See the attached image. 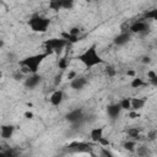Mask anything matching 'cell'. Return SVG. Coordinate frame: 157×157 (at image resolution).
<instances>
[{
  "mask_svg": "<svg viewBox=\"0 0 157 157\" xmlns=\"http://www.w3.org/2000/svg\"><path fill=\"white\" fill-rule=\"evenodd\" d=\"M142 63H144V64L151 63V58H150V56H144V58H142Z\"/></svg>",
  "mask_w": 157,
  "mask_h": 157,
  "instance_id": "cell-36",
  "label": "cell"
},
{
  "mask_svg": "<svg viewBox=\"0 0 157 157\" xmlns=\"http://www.w3.org/2000/svg\"><path fill=\"white\" fill-rule=\"evenodd\" d=\"M135 152L137 153L139 157H148V156L151 155V151H150L146 146H137Z\"/></svg>",
  "mask_w": 157,
  "mask_h": 157,
  "instance_id": "cell-16",
  "label": "cell"
},
{
  "mask_svg": "<svg viewBox=\"0 0 157 157\" xmlns=\"http://www.w3.org/2000/svg\"><path fill=\"white\" fill-rule=\"evenodd\" d=\"M67 65H69V63H67V60H66L65 58H61V59H59V61H58V66H59V69H61V70H65V69L67 67Z\"/></svg>",
  "mask_w": 157,
  "mask_h": 157,
  "instance_id": "cell-26",
  "label": "cell"
},
{
  "mask_svg": "<svg viewBox=\"0 0 157 157\" xmlns=\"http://www.w3.org/2000/svg\"><path fill=\"white\" fill-rule=\"evenodd\" d=\"M130 86H131L132 88H139V87H141V86H145V81H144L141 77H137V76H135V77L131 80V82H130Z\"/></svg>",
  "mask_w": 157,
  "mask_h": 157,
  "instance_id": "cell-20",
  "label": "cell"
},
{
  "mask_svg": "<svg viewBox=\"0 0 157 157\" xmlns=\"http://www.w3.org/2000/svg\"><path fill=\"white\" fill-rule=\"evenodd\" d=\"M61 38L66 39L70 44H71V43H76V42L80 40V37H74V36H71L69 32H61Z\"/></svg>",
  "mask_w": 157,
  "mask_h": 157,
  "instance_id": "cell-19",
  "label": "cell"
},
{
  "mask_svg": "<svg viewBox=\"0 0 157 157\" xmlns=\"http://www.w3.org/2000/svg\"><path fill=\"white\" fill-rule=\"evenodd\" d=\"M123 147L126 150V151H129V152H135L136 151V141L135 140H128V141H125L124 142V145H123Z\"/></svg>",
  "mask_w": 157,
  "mask_h": 157,
  "instance_id": "cell-18",
  "label": "cell"
},
{
  "mask_svg": "<svg viewBox=\"0 0 157 157\" xmlns=\"http://www.w3.org/2000/svg\"><path fill=\"white\" fill-rule=\"evenodd\" d=\"M148 31V26L145 21H135L132 25H130L129 27V32L130 33H146Z\"/></svg>",
  "mask_w": 157,
  "mask_h": 157,
  "instance_id": "cell-7",
  "label": "cell"
},
{
  "mask_svg": "<svg viewBox=\"0 0 157 157\" xmlns=\"http://www.w3.org/2000/svg\"><path fill=\"white\" fill-rule=\"evenodd\" d=\"M126 74H128V76H131L132 78L135 77V71H132V70H129V71H128Z\"/></svg>",
  "mask_w": 157,
  "mask_h": 157,
  "instance_id": "cell-38",
  "label": "cell"
},
{
  "mask_svg": "<svg viewBox=\"0 0 157 157\" xmlns=\"http://www.w3.org/2000/svg\"><path fill=\"white\" fill-rule=\"evenodd\" d=\"M49 55V53H39V54H33L29 56L23 58L22 60H20V66H26L29 69L31 74H37L40 64L44 61V59Z\"/></svg>",
  "mask_w": 157,
  "mask_h": 157,
  "instance_id": "cell-2",
  "label": "cell"
},
{
  "mask_svg": "<svg viewBox=\"0 0 157 157\" xmlns=\"http://www.w3.org/2000/svg\"><path fill=\"white\" fill-rule=\"evenodd\" d=\"M150 83L151 85H153V86H156L157 87V76L155 77V78H152V80H150Z\"/></svg>",
  "mask_w": 157,
  "mask_h": 157,
  "instance_id": "cell-37",
  "label": "cell"
},
{
  "mask_svg": "<svg viewBox=\"0 0 157 157\" xmlns=\"http://www.w3.org/2000/svg\"><path fill=\"white\" fill-rule=\"evenodd\" d=\"M63 101H64V92H63L61 90H55V91L50 94V97H49V102H50V104L54 105V107L60 105V104L63 103Z\"/></svg>",
  "mask_w": 157,
  "mask_h": 157,
  "instance_id": "cell-9",
  "label": "cell"
},
{
  "mask_svg": "<svg viewBox=\"0 0 157 157\" xmlns=\"http://www.w3.org/2000/svg\"><path fill=\"white\" fill-rule=\"evenodd\" d=\"M76 59L80 60L87 69L94 67V66H97V65H99V64L103 63V59L98 54V50H97V45L96 44L88 47L86 50H83L81 54H78Z\"/></svg>",
  "mask_w": 157,
  "mask_h": 157,
  "instance_id": "cell-1",
  "label": "cell"
},
{
  "mask_svg": "<svg viewBox=\"0 0 157 157\" xmlns=\"http://www.w3.org/2000/svg\"><path fill=\"white\" fill-rule=\"evenodd\" d=\"M120 107L123 110H131V98H123L120 102H119Z\"/></svg>",
  "mask_w": 157,
  "mask_h": 157,
  "instance_id": "cell-21",
  "label": "cell"
},
{
  "mask_svg": "<svg viewBox=\"0 0 157 157\" xmlns=\"http://www.w3.org/2000/svg\"><path fill=\"white\" fill-rule=\"evenodd\" d=\"M61 74H58V75H55V77H54V86H59L60 85V82H61Z\"/></svg>",
  "mask_w": 157,
  "mask_h": 157,
  "instance_id": "cell-30",
  "label": "cell"
},
{
  "mask_svg": "<svg viewBox=\"0 0 157 157\" xmlns=\"http://www.w3.org/2000/svg\"><path fill=\"white\" fill-rule=\"evenodd\" d=\"M67 32H69L71 36H74V37H78L80 33H81V29H80L78 27H71L70 29H67Z\"/></svg>",
  "mask_w": 157,
  "mask_h": 157,
  "instance_id": "cell-27",
  "label": "cell"
},
{
  "mask_svg": "<svg viewBox=\"0 0 157 157\" xmlns=\"http://www.w3.org/2000/svg\"><path fill=\"white\" fill-rule=\"evenodd\" d=\"M105 72H107V75H108L109 77H114V76H115V74H117V70L114 69V66L108 65V66L105 67Z\"/></svg>",
  "mask_w": 157,
  "mask_h": 157,
  "instance_id": "cell-25",
  "label": "cell"
},
{
  "mask_svg": "<svg viewBox=\"0 0 157 157\" xmlns=\"http://www.w3.org/2000/svg\"><path fill=\"white\" fill-rule=\"evenodd\" d=\"M139 117H140V114H139L136 110H130V112H129V118L136 119V118H139Z\"/></svg>",
  "mask_w": 157,
  "mask_h": 157,
  "instance_id": "cell-32",
  "label": "cell"
},
{
  "mask_svg": "<svg viewBox=\"0 0 157 157\" xmlns=\"http://www.w3.org/2000/svg\"><path fill=\"white\" fill-rule=\"evenodd\" d=\"M25 118L26 119H32L33 118V113L32 112H26L25 113Z\"/></svg>",
  "mask_w": 157,
  "mask_h": 157,
  "instance_id": "cell-35",
  "label": "cell"
},
{
  "mask_svg": "<svg viewBox=\"0 0 157 157\" xmlns=\"http://www.w3.org/2000/svg\"><path fill=\"white\" fill-rule=\"evenodd\" d=\"M103 131H104L103 128H93V129L90 131V137H91V140H92L93 142H97V144H98V141L103 137Z\"/></svg>",
  "mask_w": 157,
  "mask_h": 157,
  "instance_id": "cell-13",
  "label": "cell"
},
{
  "mask_svg": "<svg viewBox=\"0 0 157 157\" xmlns=\"http://www.w3.org/2000/svg\"><path fill=\"white\" fill-rule=\"evenodd\" d=\"M102 155H103V157H114V156L112 155V152H110V151H108L105 147H103V148H102Z\"/></svg>",
  "mask_w": 157,
  "mask_h": 157,
  "instance_id": "cell-31",
  "label": "cell"
},
{
  "mask_svg": "<svg viewBox=\"0 0 157 157\" xmlns=\"http://www.w3.org/2000/svg\"><path fill=\"white\" fill-rule=\"evenodd\" d=\"M28 26L33 32L44 33L48 31V28L50 26V20L42 15H33L28 21Z\"/></svg>",
  "mask_w": 157,
  "mask_h": 157,
  "instance_id": "cell-3",
  "label": "cell"
},
{
  "mask_svg": "<svg viewBox=\"0 0 157 157\" xmlns=\"http://www.w3.org/2000/svg\"><path fill=\"white\" fill-rule=\"evenodd\" d=\"M146 104V99L145 98H131V110H139V109H142Z\"/></svg>",
  "mask_w": 157,
  "mask_h": 157,
  "instance_id": "cell-14",
  "label": "cell"
},
{
  "mask_svg": "<svg viewBox=\"0 0 157 157\" xmlns=\"http://www.w3.org/2000/svg\"><path fill=\"white\" fill-rule=\"evenodd\" d=\"M86 85H87V78L85 76H76L72 81H70V87L76 91L82 90Z\"/></svg>",
  "mask_w": 157,
  "mask_h": 157,
  "instance_id": "cell-11",
  "label": "cell"
},
{
  "mask_svg": "<svg viewBox=\"0 0 157 157\" xmlns=\"http://www.w3.org/2000/svg\"><path fill=\"white\" fill-rule=\"evenodd\" d=\"M157 75H156V72H153V71H148L147 72V77H148V80H152V78H155Z\"/></svg>",
  "mask_w": 157,
  "mask_h": 157,
  "instance_id": "cell-34",
  "label": "cell"
},
{
  "mask_svg": "<svg viewBox=\"0 0 157 157\" xmlns=\"http://www.w3.org/2000/svg\"><path fill=\"white\" fill-rule=\"evenodd\" d=\"M72 6H74V1L72 0H63V9L70 10Z\"/></svg>",
  "mask_w": 157,
  "mask_h": 157,
  "instance_id": "cell-28",
  "label": "cell"
},
{
  "mask_svg": "<svg viewBox=\"0 0 157 157\" xmlns=\"http://www.w3.org/2000/svg\"><path fill=\"white\" fill-rule=\"evenodd\" d=\"M144 17L146 20H153V21H157V9H151L148 11L145 12Z\"/></svg>",
  "mask_w": 157,
  "mask_h": 157,
  "instance_id": "cell-22",
  "label": "cell"
},
{
  "mask_svg": "<svg viewBox=\"0 0 157 157\" xmlns=\"http://www.w3.org/2000/svg\"><path fill=\"white\" fill-rule=\"evenodd\" d=\"M49 7L52 10H55V11L63 9V0H52L49 2Z\"/></svg>",
  "mask_w": 157,
  "mask_h": 157,
  "instance_id": "cell-23",
  "label": "cell"
},
{
  "mask_svg": "<svg viewBox=\"0 0 157 157\" xmlns=\"http://www.w3.org/2000/svg\"><path fill=\"white\" fill-rule=\"evenodd\" d=\"M66 150L69 152H75V153H87L92 151V145L87 142H71L66 146Z\"/></svg>",
  "mask_w": 157,
  "mask_h": 157,
  "instance_id": "cell-5",
  "label": "cell"
},
{
  "mask_svg": "<svg viewBox=\"0 0 157 157\" xmlns=\"http://www.w3.org/2000/svg\"><path fill=\"white\" fill-rule=\"evenodd\" d=\"M121 107L119 103H113V104H109L107 107V114L109 118L112 119H117L119 115H120V112H121Z\"/></svg>",
  "mask_w": 157,
  "mask_h": 157,
  "instance_id": "cell-12",
  "label": "cell"
},
{
  "mask_svg": "<svg viewBox=\"0 0 157 157\" xmlns=\"http://www.w3.org/2000/svg\"><path fill=\"white\" fill-rule=\"evenodd\" d=\"M40 80H42L40 75H38V74H32V75H29V76L26 77V80H25V86H26L27 88H29V90H33V88H36V87L39 85Z\"/></svg>",
  "mask_w": 157,
  "mask_h": 157,
  "instance_id": "cell-8",
  "label": "cell"
},
{
  "mask_svg": "<svg viewBox=\"0 0 157 157\" xmlns=\"http://www.w3.org/2000/svg\"><path fill=\"white\" fill-rule=\"evenodd\" d=\"M15 132V126L13 125H2L1 126V137L2 139H10Z\"/></svg>",
  "mask_w": 157,
  "mask_h": 157,
  "instance_id": "cell-15",
  "label": "cell"
},
{
  "mask_svg": "<svg viewBox=\"0 0 157 157\" xmlns=\"http://www.w3.org/2000/svg\"><path fill=\"white\" fill-rule=\"evenodd\" d=\"M98 144H99L102 147H107V146H109V140L105 139V137H102V139L98 141Z\"/></svg>",
  "mask_w": 157,
  "mask_h": 157,
  "instance_id": "cell-29",
  "label": "cell"
},
{
  "mask_svg": "<svg viewBox=\"0 0 157 157\" xmlns=\"http://www.w3.org/2000/svg\"><path fill=\"white\" fill-rule=\"evenodd\" d=\"M1 153L4 155V157H20L18 153L16 152V150H13V148H7V150L2 151Z\"/></svg>",
  "mask_w": 157,
  "mask_h": 157,
  "instance_id": "cell-24",
  "label": "cell"
},
{
  "mask_svg": "<svg viewBox=\"0 0 157 157\" xmlns=\"http://www.w3.org/2000/svg\"><path fill=\"white\" fill-rule=\"evenodd\" d=\"M131 38V33L130 32H121L119 33L118 36L114 37V44L118 45V47H121V45H125Z\"/></svg>",
  "mask_w": 157,
  "mask_h": 157,
  "instance_id": "cell-10",
  "label": "cell"
},
{
  "mask_svg": "<svg viewBox=\"0 0 157 157\" xmlns=\"http://www.w3.org/2000/svg\"><path fill=\"white\" fill-rule=\"evenodd\" d=\"M155 136H156V132H151V134L148 135V140H150V141H152V140L155 139Z\"/></svg>",
  "mask_w": 157,
  "mask_h": 157,
  "instance_id": "cell-39",
  "label": "cell"
},
{
  "mask_svg": "<svg viewBox=\"0 0 157 157\" xmlns=\"http://www.w3.org/2000/svg\"><path fill=\"white\" fill-rule=\"evenodd\" d=\"M76 76H77V75H76V72H75V71H69V74H67V78H69L70 81H72Z\"/></svg>",
  "mask_w": 157,
  "mask_h": 157,
  "instance_id": "cell-33",
  "label": "cell"
},
{
  "mask_svg": "<svg viewBox=\"0 0 157 157\" xmlns=\"http://www.w3.org/2000/svg\"><path fill=\"white\" fill-rule=\"evenodd\" d=\"M70 43L64 39V38H49L44 42V47L47 49V53L52 54V53H60L66 45H69Z\"/></svg>",
  "mask_w": 157,
  "mask_h": 157,
  "instance_id": "cell-4",
  "label": "cell"
},
{
  "mask_svg": "<svg viewBox=\"0 0 157 157\" xmlns=\"http://www.w3.org/2000/svg\"><path fill=\"white\" fill-rule=\"evenodd\" d=\"M126 132H128V136L130 137V140H136L140 137V129L139 128H129Z\"/></svg>",
  "mask_w": 157,
  "mask_h": 157,
  "instance_id": "cell-17",
  "label": "cell"
},
{
  "mask_svg": "<svg viewBox=\"0 0 157 157\" xmlns=\"http://www.w3.org/2000/svg\"><path fill=\"white\" fill-rule=\"evenodd\" d=\"M65 119H66L69 123H71V124H80L81 120L83 119V110H82L81 108L72 109V110H70L69 113H66Z\"/></svg>",
  "mask_w": 157,
  "mask_h": 157,
  "instance_id": "cell-6",
  "label": "cell"
}]
</instances>
